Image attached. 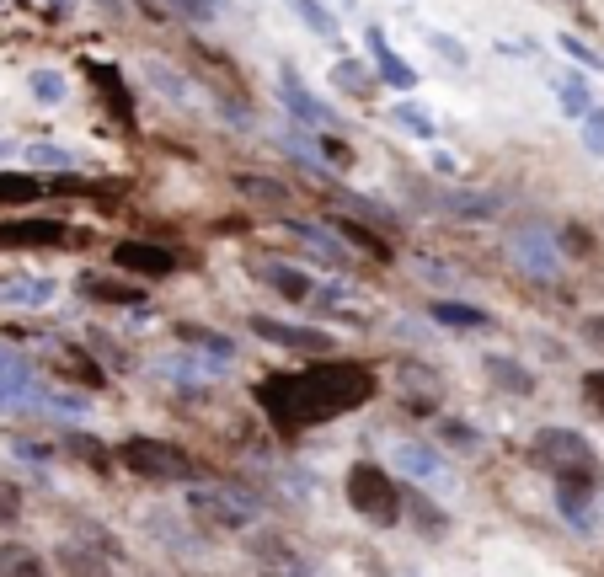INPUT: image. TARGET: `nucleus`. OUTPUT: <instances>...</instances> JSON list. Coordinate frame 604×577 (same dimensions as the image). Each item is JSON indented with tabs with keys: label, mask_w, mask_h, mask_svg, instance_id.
I'll return each instance as SVG.
<instances>
[{
	"label": "nucleus",
	"mask_w": 604,
	"mask_h": 577,
	"mask_svg": "<svg viewBox=\"0 0 604 577\" xmlns=\"http://www.w3.org/2000/svg\"><path fill=\"white\" fill-rule=\"evenodd\" d=\"M252 396L278 433H300V428H321L332 417L364 407L375 396V369L359 364V358L353 364L348 358H327V364H305L294 374H273Z\"/></svg>",
	"instance_id": "nucleus-1"
},
{
	"label": "nucleus",
	"mask_w": 604,
	"mask_h": 577,
	"mask_svg": "<svg viewBox=\"0 0 604 577\" xmlns=\"http://www.w3.org/2000/svg\"><path fill=\"white\" fill-rule=\"evenodd\" d=\"M530 460L540 471H556V481H572V487H594L599 465H594V444L572 428H540L530 439Z\"/></svg>",
	"instance_id": "nucleus-2"
},
{
	"label": "nucleus",
	"mask_w": 604,
	"mask_h": 577,
	"mask_svg": "<svg viewBox=\"0 0 604 577\" xmlns=\"http://www.w3.org/2000/svg\"><path fill=\"white\" fill-rule=\"evenodd\" d=\"M343 487H348L353 513H364L369 524H396L401 519V487L391 481V471H385L380 460H353Z\"/></svg>",
	"instance_id": "nucleus-3"
},
{
	"label": "nucleus",
	"mask_w": 604,
	"mask_h": 577,
	"mask_svg": "<svg viewBox=\"0 0 604 577\" xmlns=\"http://www.w3.org/2000/svg\"><path fill=\"white\" fill-rule=\"evenodd\" d=\"M113 455L129 465L134 476H150V481H198L204 476V465H198L188 449H177V444H166V439H123Z\"/></svg>",
	"instance_id": "nucleus-4"
},
{
	"label": "nucleus",
	"mask_w": 604,
	"mask_h": 577,
	"mask_svg": "<svg viewBox=\"0 0 604 577\" xmlns=\"http://www.w3.org/2000/svg\"><path fill=\"white\" fill-rule=\"evenodd\" d=\"M70 230L59 220H38V214H22V220H0V252H65Z\"/></svg>",
	"instance_id": "nucleus-5"
},
{
	"label": "nucleus",
	"mask_w": 604,
	"mask_h": 577,
	"mask_svg": "<svg viewBox=\"0 0 604 577\" xmlns=\"http://www.w3.org/2000/svg\"><path fill=\"white\" fill-rule=\"evenodd\" d=\"M38 401H43V380L33 374V364L0 342V407L22 412V407H38Z\"/></svg>",
	"instance_id": "nucleus-6"
},
{
	"label": "nucleus",
	"mask_w": 604,
	"mask_h": 577,
	"mask_svg": "<svg viewBox=\"0 0 604 577\" xmlns=\"http://www.w3.org/2000/svg\"><path fill=\"white\" fill-rule=\"evenodd\" d=\"M508 252H514V262H519V273H530V278H551L556 273V262H562V246H556V236L546 225H524V230H514V241H508Z\"/></svg>",
	"instance_id": "nucleus-7"
},
{
	"label": "nucleus",
	"mask_w": 604,
	"mask_h": 577,
	"mask_svg": "<svg viewBox=\"0 0 604 577\" xmlns=\"http://www.w3.org/2000/svg\"><path fill=\"white\" fill-rule=\"evenodd\" d=\"M252 332L273 348H289V353H311V358H327L332 353V332H316V326H289V321H273V316H257Z\"/></svg>",
	"instance_id": "nucleus-8"
},
{
	"label": "nucleus",
	"mask_w": 604,
	"mask_h": 577,
	"mask_svg": "<svg viewBox=\"0 0 604 577\" xmlns=\"http://www.w3.org/2000/svg\"><path fill=\"white\" fill-rule=\"evenodd\" d=\"M113 262L123 273H134V278H166L177 268V252H172V246H156V241H118Z\"/></svg>",
	"instance_id": "nucleus-9"
},
{
	"label": "nucleus",
	"mask_w": 604,
	"mask_h": 577,
	"mask_svg": "<svg viewBox=\"0 0 604 577\" xmlns=\"http://www.w3.org/2000/svg\"><path fill=\"white\" fill-rule=\"evenodd\" d=\"M86 75H91V86H97V97L107 102V113H113L118 123H134V91H129V81H123L113 65H102V59H86Z\"/></svg>",
	"instance_id": "nucleus-10"
},
{
	"label": "nucleus",
	"mask_w": 604,
	"mask_h": 577,
	"mask_svg": "<svg viewBox=\"0 0 604 577\" xmlns=\"http://www.w3.org/2000/svg\"><path fill=\"white\" fill-rule=\"evenodd\" d=\"M332 236L343 241V246H353V252H364L369 262H391V257H396V246L385 241L375 225H364V220H348V214H332Z\"/></svg>",
	"instance_id": "nucleus-11"
},
{
	"label": "nucleus",
	"mask_w": 604,
	"mask_h": 577,
	"mask_svg": "<svg viewBox=\"0 0 604 577\" xmlns=\"http://www.w3.org/2000/svg\"><path fill=\"white\" fill-rule=\"evenodd\" d=\"M257 278H262L268 289L284 294L289 305H305V300L316 294V278H311V273H300V268H289V262H262Z\"/></svg>",
	"instance_id": "nucleus-12"
},
{
	"label": "nucleus",
	"mask_w": 604,
	"mask_h": 577,
	"mask_svg": "<svg viewBox=\"0 0 604 577\" xmlns=\"http://www.w3.org/2000/svg\"><path fill=\"white\" fill-rule=\"evenodd\" d=\"M54 369L65 374L70 385H86V391H107V374H102V364H97V358H91L86 348H75V342H70V348H59V353H54Z\"/></svg>",
	"instance_id": "nucleus-13"
},
{
	"label": "nucleus",
	"mask_w": 604,
	"mask_h": 577,
	"mask_svg": "<svg viewBox=\"0 0 604 577\" xmlns=\"http://www.w3.org/2000/svg\"><path fill=\"white\" fill-rule=\"evenodd\" d=\"M81 294L97 305H145V289L123 284V278H107V273H81Z\"/></svg>",
	"instance_id": "nucleus-14"
},
{
	"label": "nucleus",
	"mask_w": 604,
	"mask_h": 577,
	"mask_svg": "<svg viewBox=\"0 0 604 577\" xmlns=\"http://www.w3.org/2000/svg\"><path fill=\"white\" fill-rule=\"evenodd\" d=\"M230 187H236L241 198H252V204H262V209H284L289 204V187L278 177H262V171H236Z\"/></svg>",
	"instance_id": "nucleus-15"
},
{
	"label": "nucleus",
	"mask_w": 604,
	"mask_h": 577,
	"mask_svg": "<svg viewBox=\"0 0 604 577\" xmlns=\"http://www.w3.org/2000/svg\"><path fill=\"white\" fill-rule=\"evenodd\" d=\"M369 49H375V59H380V81H385V86H396V91H412V86H417V70H412L401 54L385 49L380 27H369Z\"/></svg>",
	"instance_id": "nucleus-16"
},
{
	"label": "nucleus",
	"mask_w": 604,
	"mask_h": 577,
	"mask_svg": "<svg viewBox=\"0 0 604 577\" xmlns=\"http://www.w3.org/2000/svg\"><path fill=\"white\" fill-rule=\"evenodd\" d=\"M0 577H49V561L33 545H0Z\"/></svg>",
	"instance_id": "nucleus-17"
},
{
	"label": "nucleus",
	"mask_w": 604,
	"mask_h": 577,
	"mask_svg": "<svg viewBox=\"0 0 604 577\" xmlns=\"http://www.w3.org/2000/svg\"><path fill=\"white\" fill-rule=\"evenodd\" d=\"M278 86H284V102H289L305 123H332V107H327V102H316L311 91L294 81V70H284V81H278Z\"/></svg>",
	"instance_id": "nucleus-18"
},
{
	"label": "nucleus",
	"mask_w": 604,
	"mask_h": 577,
	"mask_svg": "<svg viewBox=\"0 0 604 577\" xmlns=\"http://www.w3.org/2000/svg\"><path fill=\"white\" fill-rule=\"evenodd\" d=\"M433 321L439 326H466V332H487L492 316L476 305H460V300H433Z\"/></svg>",
	"instance_id": "nucleus-19"
},
{
	"label": "nucleus",
	"mask_w": 604,
	"mask_h": 577,
	"mask_svg": "<svg viewBox=\"0 0 604 577\" xmlns=\"http://www.w3.org/2000/svg\"><path fill=\"white\" fill-rule=\"evenodd\" d=\"M59 444H65L81 465H91V471H107V465H113V449H107V444L97 439V433H75V428H70Z\"/></svg>",
	"instance_id": "nucleus-20"
},
{
	"label": "nucleus",
	"mask_w": 604,
	"mask_h": 577,
	"mask_svg": "<svg viewBox=\"0 0 604 577\" xmlns=\"http://www.w3.org/2000/svg\"><path fill=\"white\" fill-rule=\"evenodd\" d=\"M177 342H188V348H204L209 358H236V342L220 337V332H209V326H193V321L177 326Z\"/></svg>",
	"instance_id": "nucleus-21"
},
{
	"label": "nucleus",
	"mask_w": 604,
	"mask_h": 577,
	"mask_svg": "<svg viewBox=\"0 0 604 577\" xmlns=\"http://www.w3.org/2000/svg\"><path fill=\"white\" fill-rule=\"evenodd\" d=\"M391 460H396L407 476H439V471H444L439 455H433L428 444H396V449H391Z\"/></svg>",
	"instance_id": "nucleus-22"
},
{
	"label": "nucleus",
	"mask_w": 604,
	"mask_h": 577,
	"mask_svg": "<svg viewBox=\"0 0 604 577\" xmlns=\"http://www.w3.org/2000/svg\"><path fill=\"white\" fill-rule=\"evenodd\" d=\"M284 6H289L305 27H311L316 38H337V22H332V11L321 6V0H284Z\"/></svg>",
	"instance_id": "nucleus-23"
},
{
	"label": "nucleus",
	"mask_w": 604,
	"mask_h": 577,
	"mask_svg": "<svg viewBox=\"0 0 604 577\" xmlns=\"http://www.w3.org/2000/svg\"><path fill=\"white\" fill-rule=\"evenodd\" d=\"M193 508L209 513V519L225 524V529H241L246 519H252V508H225V497H209V492H193Z\"/></svg>",
	"instance_id": "nucleus-24"
},
{
	"label": "nucleus",
	"mask_w": 604,
	"mask_h": 577,
	"mask_svg": "<svg viewBox=\"0 0 604 577\" xmlns=\"http://www.w3.org/2000/svg\"><path fill=\"white\" fill-rule=\"evenodd\" d=\"M33 198H38V177H22V171H0V209L33 204Z\"/></svg>",
	"instance_id": "nucleus-25"
},
{
	"label": "nucleus",
	"mask_w": 604,
	"mask_h": 577,
	"mask_svg": "<svg viewBox=\"0 0 604 577\" xmlns=\"http://www.w3.org/2000/svg\"><path fill=\"white\" fill-rule=\"evenodd\" d=\"M487 369L498 374V385H503V391H519V396H530V391H535L530 369H524V364H514V358H487Z\"/></svg>",
	"instance_id": "nucleus-26"
},
{
	"label": "nucleus",
	"mask_w": 604,
	"mask_h": 577,
	"mask_svg": "<svg viewBox=\"0 0 604 577\" xmlns=\"http://www.w3.org/2000/svg\"><path fill=\"white\" fill-rule=\"evenodd\" d=\"M337 86L343 91H353V97H369V91H375V81H369V70L359 65V59H337Z\"/></svg>",
	"instance_id": "nucleus-27"
},
{
	"label": "nucleus",
	"mask_w": 604,
	"mask_h": 577,
	"mask_svg": "<svg viewBox=\"0 0 604 577\" xmlns=\"http://www.w3.org/2000/svg\"><path fill=\"white\" fill-rule=\"evenodd\" d=\"M11 305H49L54 300V284H43V278H27V284H6L0 289Z\"/></svg>",
	"instance_id": "nucleus-28"
},
{
	"label": "nucleus",
	"mask_w": 604,
	"mask_h": 577,
	"mask_svg": "<svg viewBox=\"0 0 604 577\" xmlns=\"http://www.w3.org/2000/svg\"><path fill=\"white\" fill-rule=\"evenodd\" d=\"M166 6H172L182 22H193V27H209V22H214V11H220L225 0H166Z\"/></svg>",
	"instance_id": "nucleus-29"
},
{
	"label": "nucleus",
	"mask_w": 604,
	"mask_h": 577,
	"mask_svg": "<svg viewBox=\"0 0 604 577\" xmlns=\"http://www.w3.org/2000/svg\"><path fill=\"white\" fill-rule=\"evenodd\" d=\"M145 70L156 75V86L166 91V97H182V91H188V81H182V70H172V65H166V59H150Z\"/></svg>",
	"instance_id": "nucleus-30"
},
{
	"label": "nucleus",
	"mask_w": 604,
	"mask_h": 577,
	"mask_svg": "<svg viewBox=\"0 0 604 577\" xmlns=\"http://www.w3.org/2000/svg\"><path fill=\"white\" fill-rule=\"evenodd\" d=\"M583 139H588L594 155H604V107H588L583 113Z\"/></svg>",
	"instance_id": "nucleus-31"
},
{
	"label": "nucleus",
	"mask_w": 604,
	"mask_h": 577,
	"mask_svg": "<svg viewBox=\"0 0 604 577\" xmlns=\"http://www.w3.org/2000/svg\"><path fill=\"white\" fill-rule=\"evenodd\" d=\"M556 246H567L572 257H588V252H594V236H588L583 225H567L562 236H556Z\"/></svg>",
	"instance_id": "nucleus-32"
},
{
	"label": "nucleus",
	"mask_w": 604,
	"mask_h": 577,
	"mask_svg": "<svg viewBox=\"0 0 604 577\" xmlns=\"http://www.w3.org/2000/svg\"><path fill=\"white\" fill-rule=\"evenodd\" d=\"M556 97H562V107L572 118H583L588 113V91H583V81H567V86H556Z\"/></svg>",
	"instance_id": "nucleus-33"
},
{
	"label": "nucleus",
	"mask_w": 604,
	"mask_h": 577,
	"mask_svg": "<svg viewBox=\"0 0 604 577\" xmlns=\"http://www.w3.org/2000/svg\"><path fill=\"white\" fill-rule=\"evenodd\" d=\"M316 150L327 155L332 166H353V145H343L337 134H321V139H316Z\"/></svg>",
	"instance_id": "nucleus-34"
},
{
	"label": "nucleus",
	"mask_w": 604,
	"mask_h": 577,
	"mask_svg": "<svg viewBox=\"0 0 604 577\" xmlns=\"http://www.w3.org/2000/svg\"><path fill=\"white\" fill-rule=\"evenodd\" d=\"M22 519V492L11 481H0V524H17Z\"/></svg>",
	"instance_id": "nucleus-35"
},
{
	"label": "nucleus",
	"mask_w": 604,
	"mask_h": 577,
	"mask_svg": "<svg viewBox=\"0 0 604 577\" xmlns=\"http://www.w3.org/2000/svg\"><path fill=\"white\" fill-rule=\"evenodd\" d=\"M33 97H43V102H59V97H65V81H59L54 70H38V75H33Z\"/></svg>",
	"instance_id": "nucleus-36"
},
{
	"label": "nucleus",
	"mask_w": 604,
	"mask_h": 577,
	"mask_svg": "<svg viewBox=\"0 0 604 577\" xmlns=\"http://www.w3.org/2000/svg\"><path fill=\"white\" fill-rule=\"evenodd\" d=\"M583 401H588L594 412H604V369H588V374H583Z\"/></svg>",
	"instance_id": "nucleus-37"
},
{
	"label": "nucleus",
	"mask_w": 604,
	"mask_h": 577,
	"mask_svg": "<svg viewBox=\"0 0 604 577\" xmlns=\"http://www.w3.org/2000/svg\"><path fill=\"white\" fill-rule=\"evenodd\" d=\"M391 118L401 123V129H412V134H433V123L417 113V107H391Z\"/></svg>",
	"instance_id": "nucleus-38"
},
{
	"label": "nucleus",
	"mask_w": 604,
	"mask_h": 577,
	"mask_svg": "<svg viewBox=\"0 0 604 577\" xmlns=\"http://www.w3.org/2000/svg\"><path fill=\"white\" fill-rule=\"evenodd\" d=\"M54 193H75V198H102V187H97V182H81V177H59V182H54Z\"/></svg>",
	"instance_id": "nucleus-39"
},
{
	"label": "nucleus",
	"mask_w": 604,
	"mask_h": 577,
	"mask_svg": "<svg viewBox=\"0 0 604 577\" xmlns=\"http://www.w3.org/2000/svg\"><path fill=\"white\" fill-rule=\"evenodd\" d=\"M583 342L604 353V316H583Z\"/></svg>",
	"instance_id": "nucleus-40"
},
{
	"label": "nucleus",
	"mask_w": 604,
	"mask_h": 577,
	"mask_svg": "<svg viewBox=\"0 0 604 577\" xmlns=\"http://www.w3.org/2000/svg\"><path fill=\"white\" fill-rule=\"evenodd\" d=\"M562 49H567L572 59H583V65H588V70H599V65H604V59H599L594 49H583V43H578V38H562Z\"/></svg>",
	"instance_id": "nucleus-41"
},
{
	"label": "nucleus",
	"mask_w": 604,
	"mask_h": 577,
	"mask_svg": "<svg viewBox=\"0 0 604 577\" xmlns=\"http://www.w3.org/2000/svg\"><path fill=\"white\" fill-rule=\"evenodd\" d=\"M433 49H439L444 59H455V65H466V49H460L455 38H444V33H433Z\"/></svg>",
	"instance_id": "nucleus-42"
},
{
	"label": "nucleus",
	"mask_w": 604,
	"mask_h": 577,
	"mask_svg": "<svg viewBox=\"0 0 604 577\" xmlns=\"http://www.w3.org/2000/svg\"><path fill=\"white\" fill-rule=\"evenodd\" d=\"M33 161H38V166H65L70 155H65V150H49V145H38V150H33Z\"/></svg>",
	"instance_id": "nucleus-43"
}]
</instances>
